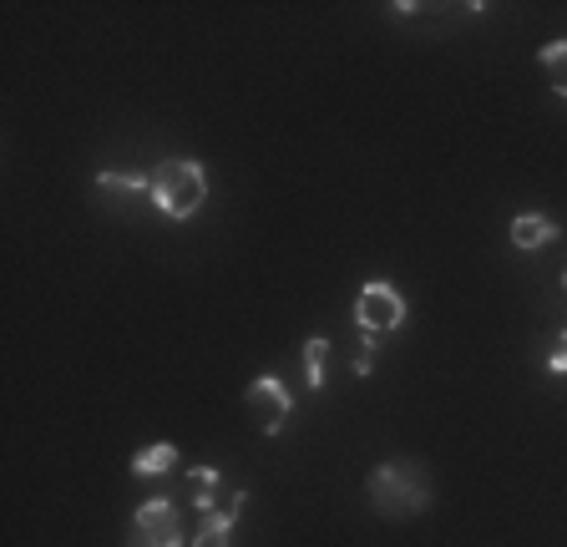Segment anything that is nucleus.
<instances>
[{
  "instance_id": "obj_1",
  "label": "nucleus",
  "mask_w": 567,
  "mask_h": 547,
  "mask_svg": "<svg viewBox=\"0 0 567 547\" xmlns=\"http://www.w3.org/2000/svg\"><path fill=\"white\" fill-rule=\"evenodd\" d=\"M370 502L380 517H421L431 507V476L421 462H380L370 472Z\"/></svg>"
},
{
  "instance_id": "obj_2",
  "label": "nucleus",
  "mask_w": 567,
  "mask_h": 547,
  "mask_svg": "<svg viewBox=\"0 0 567 547\" xmlns=\"http://www.w3.org/2000/svg\"><path fill=\"white\" fill-rule=\"evenodd\" d=\"M147 198L157 203L163 218L183 224V218H193L203 208V198H208V173H203V163H193V157H167L163 167H153V193H147Z\"/></svg>"
},
{
  "instance_id": "obj_3",
  "label": "nucleus",
  "mask_w": 567,
  "mask_h": 547,
  "mask_svg": "<svg viewBox=\"0 0 567 547\" xmlns=\"http://www.w3.org/2000/svg\"><path fill=\"white\" fill-rule=\"evenodd\" d=\"M127 547H183V512L167 497L142 502L137 517H132Z\"/></svg>"
},
{
  "instance_id": "obj_4",
  "label": "nucleus",
  "mask_w": 567,
  "mask_h": 547,
  "mask_svg": "<svg viewBox=\"0 0 567 547\" xmlns=\"http://www.w3.org/2000/svg\"><path fill=\"white\" fill-rule=\"evenodd\" d=\"M354 324H360V334L365 340H380V334H390V330H401L405 324V299L395 295L390 285H365L360 289V299H354Z\"/></svg>"
},
{
  "instance_id": "obj_5",
  "label": "nucleus",
  "mask_w": 567,
  "mask_h": 547,
  "mask_svg": "<svg viewBox=\"0 0 567 547\" xmlns=\"http://www.w3.org/2000/svg\"><path fill=\"white\" fill-rule=\"evenodd\" d=\"M248 411L259 416L264 436H279L289 426V416H295V395H289V385L279 375H259V381L248 385Z\"/></svg>"
},
{
  "instance_id": "obj_6",
  "label": "nucleus",
  "mask_w": 567,
  "mask_h": 547,
  "mask_svg": "<svg viewBox=\"0 0 567 547\" xmlns=\"http://www.w3.org/2000/svg\"><path fill=\"white\" fill-rule=\"evenodd\" d=\"M188 492H193V502L203 507V517H213V512H234V517H238V512L248 507V492L234 487V482H224L213 466L188 472Z\"/></svg>"
},
{
  "instance_id": "obj_7",
  "label": "nucleus",
  "mask_w": 567,
  "mask_h": 547,
  "mask_svg": "<svg viewBox=\"0 0 567 547\" xmlns=\"http://www.w3.org/2000/svg\"><path fill=\"white\" fill-rule=\"evenodd\" d=\"M557 234H563V228H557L547 214H522V218H512V244H517V249H527V254H537V249H547V244H557Z\"/></svg>"
},
{
  "instance_id": "obj_8",
  "label": "nucleus",
  "mask_w": 567,
  "mask_h": 547,
  "mask_svg": "<svg viewBox=\"0 0 567 547\" xmlns=\"http://www.w3.org/2000/svg\"><path fill=\"white\" fill-rule=\"evenodd\" d=\"M96 188L106 198H137V193H153V173H102Z\"/></svg>"
},
{
  "instance_id": "obj_9",
  "label": "nucleus",
  "mask_w": 567,
  "mask_h": 547,
  "mask_svg": "<svg viewBox=\"0 0 567 547\" xmlns=\"http://www.w3.org/2000/svg\"><path fill=\"white\" fill-rule=\"evenodd\" d=\"M177 466V446H167V441H157V446H142L137 456H132V472L137 476H163Z\"/></svg>"
},
{
  "instance_id": "obj_10",
  "label": "nucleus",
  "mask_w": 567,
  "mask_h": 547,
  "mask_svg": "<svg viewBox=\"0 0 567 547\" xmlns=\"http://www.w3.org/2000/svg\"><path fill=\"white\" fill-rule=\"evenodd\" d=\"M543 76L547 86H553L557 96H567V41H553V47H543Z\"/></svg>"
},
{
  "instance_id": "obj_11",
  "label": "nucleus",
  "mask_w": 567,
  "mask_h": 547,
  "mask_svg": "<svg viewBox=\"0 0 567 547\" xmlns=\"http://www.w3.org/2000/svg\"><path fill=\"white\" fill-rule=\"evenodd\" d=\"M228 533H234V512H213V517H203L193 547H228Z\"/></svg>"
},
{
  "instance_id": "obj_12",
  "label": "nucleus",
  "mask_w": 567,
  "mask_h": 547,
  "mask_svg": "<svg viewBox=\"0 0 567 547\" xmlns=\"http://www.w3.org/2000/svg\"><path fill=\"white\" fill-rule=\"evenodd\" d=\"M324 360H330V340L324 334H315V340H305V375H309V385H324Z\"/></svg>"
},
{
  "instance_id": "obj_13",
  "label": "nucleus",
  "mask_w": 567,
  "mask_h": 547,
  "mask_svg": "<svg viewBox=\"0 0 567 547\" xmlns=\"http://www.w3.org/2000/svg\"><path fill=\"white\" fill-rule=\"evenodd\" d=\"M547 370H553V375H567V345H563V350H557V355H553V360H547Z\"/></svg>"
},
{
  "instance_id": "obj_14",
  "label": "nucleus",
  "mask_w": 567,
  "mask_h": 547,
  "mask_svg": "<svg viewBox=\"0 0 567 547\" xmlns=\"http://www.w3.org/2000/svg\"><path fill=\"white\" fill-rule=\"evenodd\" d=\"M563 289H567V274H563Z\"/></svg>"
},
{
  "instance_id": "obj_15",
  "label": "nucleus",
  "mask_w": 567,
  "mask_h": 547,
  "mask_svg": "<svg viewBox=\"0 0 567 547\" xmlns=\"http://www.w3.org/2000/svg\"><path fill=\"white\" fill-rule=\"evenodd\" d=\"M563 345H567V330H563Z\"/></svg>"
}]
</instances>
